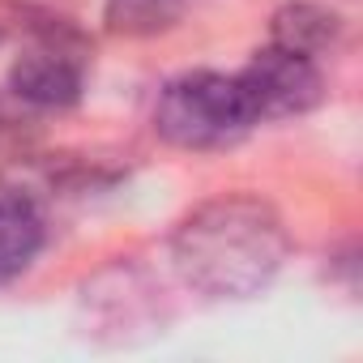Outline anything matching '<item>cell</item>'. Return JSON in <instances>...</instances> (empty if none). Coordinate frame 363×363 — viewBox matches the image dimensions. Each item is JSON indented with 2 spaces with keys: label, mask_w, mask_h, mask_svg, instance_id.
<instances>
[{
  "label": "cell",
  "mask_w": 363,
  "mask_h": 363,
  "mask_svg": "<svg viewBox=\"0 0 363 363\" xmlns=\"http://www.w3.org/2000/svg\"><path fill=\"white\" fill-rule=\"evenodd\" d=\"M18 124H22V120H18V111H13L5 99H0V137H13V133H18Z\"/></svg>",
  "instance_id": "8"
},
{
  "label": "cell",
  "mask_w": 363,
  "mask_h": 363,
  "mask_svg": "<svg viewBox=\"0 0 363 363\" xmlns=\"http://www.w3.org/2000/svg\"><path fill=\"white\" fill-rule=\"evenodd\" d=\"M86 60H90V52L35 43L9 69L13 103H22L30 111H69L86 94Z\"/></svg>",
  "instance_id": "4"
},
{
  "label": "cell",
  "mask_w": 363,
  "mask_h": 363,
  "mask_svg": "<svg viewBox=\"0 0 363 363\" xmlns=\"http://www.w3.org/2000/svg\"><path fill=\"white\" fill-rule=\"evenodd\" d=\"M43 244H48V227L39 206L22 193H5L0 197V286L22 278L39 261Z\"/></svg>",
  "instance_id": "6"
},
{
  "label": "cell",
  "mask_w": 363,
  "mask_h": 363,
  "mask_svg": "<svg viewBox=\"0 0 363 363\" xmlns=\"http://www.w3.org/2000/svg\"><path fill=\"white\" fill-rule=\"evenodd\" d=\"M189 0H103V22L120 39H158L179 26Z\"/></svg>",
  "instance_id": "7"
},
{
  "label": "cell",
  "mask_w": 363,
  "mask_h": 363,
  "mask_svg": "<svg viewBox=\"0 0 363 363\" xmlns=\"http://www.w3.org/2000/svg\"><path fill=\"white\" fill-rule=\"evenodd\" d=\"M244 86V99L257 116V124L265 120H291V116H308L312 107H320L325 99V73L320 60L286 52L278 43H265L261 52H252V60L235 73Z\"/></svg>",
  "instance_id": "3"
},
{
  "label": "cell",
  "mask_w": 363,
  "mask_h": 363,
  "mask_svg": "<svg viewBox=\"0 0 363 363\" xmlns=\"http://www.w3.org/2000/svg\"><path fill=\"white\" fill-rule=\"evenodd\" d=\"M342 18L329 5H316V0H286L282 9H274L269 18V43L299 52V56H329L342 43Z\"/></svg>",
  "instance_id": "5"
},
{
  "label": "cell",
  "mask_w": 363,
  "mask_h": 363,
  "mask_svg": "<svg viewBox=\"0 0 363 363\" xmlns=\"http://www.w3.org/2000/svg\"><path fill=\"white\" fill-rule=\"evenodd\" d=\"M0 43H5V26H0Z\"/></svg>",
  "instance_id": "9"
},
{
  "label": "cell",
  "mask_w": 363,
  "mask_h": 363,
  "mask_svg": "<svg viewBox=\"0 0 363 363\" xmlns=\"http://www.w3.org/2000/svg\"><path fill=\"white\" fill-rule=\"evenodd\" d=\"M257 116L244 99L235 73H179L158 90L154 103V133L175 150H223L235 145Z\"/></svg>",
  "instance_id": "2"
},
{
  "label": "cell",
  "mask_w": 363,
  "mask_h": 363,
  "mask_svg": "<svg viewBox=\"0 0 363 363\" xmlns=\"http://www.w3.org/2000/svg\"><path fill=\"white\" fill-rule=\"evenodd\" d=\"M282 214L252 193H223L189 210L171 231V265L206 299H252L286 265Z\"/></svg>",
  "instance_id": "1"
}]
</instances>
